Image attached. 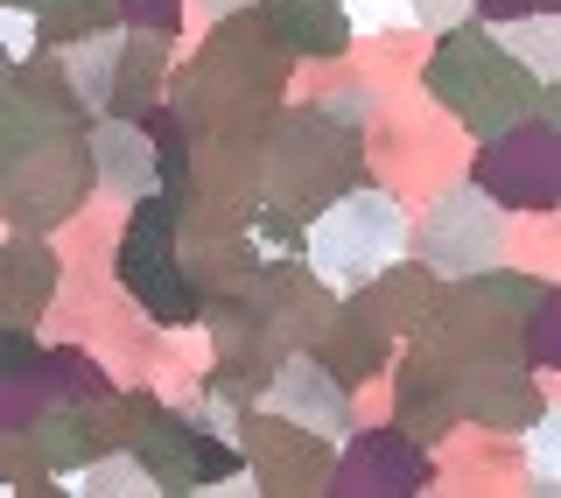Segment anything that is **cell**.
I'll use <instances>...</instances> for the list:
<instances>
[{
  "instance_id": "cell-1",
  "label": "cell",
  "mask_w": 561,
  "mask_h": 498,
  "mask_svg": "<svg viewBox=\"0 0 561 498\" xmlns=\"http://www.w3.org/2000/svg\"><path fill=\"white\" fill-rule=\"evenodd\" d=\"M421 92L443 105L470 140H491V134H505V127H519V120L540 113V78L491 35V22H478V14L428 43Z\"/></svg>"
},
{
  "instance_id": "cell-2",
  "label": "cell",
  "mask_w": 561,
  "mask_h": 498,
  "mask_svg": "<svg viewBox=\"0 0 561 498\" xmlns=\"http://www.w3.org/2000/svg\"><path fill=\"white\" fill-rule=\"evenodd\" d=\"M408 239H414V218H408V197H393L386 183H351L337 190L323 211L302 218V260L330 295H358L365 281H379L393 260H408Z\"/></svg>"
},
{
  "instance_id": "cell-3",
  "label": "cell",
  "mask_w": 561,
  "mask_h": 498,
  "mask_svg": "<svg viewBox=\"0 0 561 498\" xmlns=\"http://www.w3.org/2000/svg\"><path fill=\"white\" fill-rule=\"evenodd\" d=\"M351 183H365V134L358 127H337V120L309 113V105L267 113V127H260V204H280L295 218H309V211H323Z\"/></svg>"
},
{
  "instance_id": "cell-4",
  "label": "cell",
  "mask_w": 561,
  "mask_h": 498,
  "mask_svg": "<svg viewBox=\"0 0 561 498\" xmlns=\"http://www.w3.org/2000/svg\"><path fill=\"white\" fill-rule=\"evenodd\" d=\"M105 274L154 330H175V324L204 316L197 281L183 267V197L175 190H148V197L127 204V225H119V246H113Z\"/></svg>"
},
{
  "instance_id": "cell-5",
  "label": "cell",
  "mask_w": 561,
  "mask_h": 498,
  "mask_svg": "<svg viewBox=\"0 0 561 498\" xmlns=\"http://www.w3.org/2000/svg\"><path fill=\"white\" fill-rule=\"evenodd\" d=\"M365 140H373V148H365V176L386 183L393 197H435L443 183L470 176V162H463L470 134L456 127V120L421 92V84L386 92L379 113L365 120Z\"/></svg>"
},
{
  "instance_id": "cell-6",
  "label": "cell",
  "mask_w": 561,
  "mask_h": 498,
  "mask_svg": "<svg viewBox=\"0 0 561 498\" xmlns=\"http://www.w3.org/2000/svg\"><path fill=\"white\" fill-rule=\"evenodd\" d=\"M408 253L443 281H463V274H484V267L505 260V204L491 197L484 183L456 176L435 197H421V218H414V239Z\"/></svg>"
},
{
  "instance_id": "cell-7",
  "label": "cell",
  "mask_w": 561,
  "mask_h": 498,
  "mask_svg": "<svg viewBox=\"0 0 561 498\" xmlns=\"http://www.w3.org/2000/svg\"><path fill=\"white\" fill-rule=\"evenodd\" d=\"M92 197V162H84V127L35 140L28 155H14L0 169V218L14 233H57V225Z\"/></svg>"
},
{
  "instance_id": "cell-8",
  "label": "cell",
  "mask_w": 561,
  "mask_h": 498,
  "mask_svg": "<svg viewBox=\"0 0 561 498\" xmlns=\"http://www.w3.org/2000/svg\"><path fill=\"white\" fill-rule=\"evenodd\" d=\"M470 183H484L505 211H540L561 204V127L548 120H519V127L491 134L478 155H470Z\"/></svg>"
},
{
  "instance_id": "cell-9",
  "label": "cell",
  "mask_w": 561,
  "mask_h": 498,
  "mask_svg": "<svg viewBox=\"0 0 561 498\" xmlns=\"http://www.w3.org/2000/svg\"><path fill=\"white\" fill-rule=\"evenodd\" d=\"M435 485V464L414 435H400L393 421H358L344 442H337V471H330V491H351V498H408V491H428Z\"/></svg>"
},
{
  "instance_id": "cell-10",
  "label": "cell",
  "mask_w": 561,
  "mask_h": 498,
  "mask_svg": "<svg viewBox=\"0 0 561 498\" xmlns=\"http://www.w3.org/2000/svg\"><path fill=\"white\" fill-rule=\"evenodd\" d=\"M253 415L295 421V429H309V435H323V442H344L351 429H358V421H351V386L316 359V351H280L274 372L260 380Z\"/></svg>"
},
{
  "instance_id": "cell-11",
  "label": "cell",
  "mask_w": 561,
  "mask_h": 498,
  "mask_svg": "<svg viewBox=\"0 0 561 498\" xmlns=\"http://www.w3.org/2000/svg\"><path fill=\"white\" fill-rule=\"evenodd\" d=\"M337 442L295 429V421L253 415L245 421V471L260 477V491H330V471H337Z\"/></svg>"
},
{
  "instance_id": "cell-12",
  "label": "cell",
  "mask_w": 561,
  "mask_h": 498,
  "mask_svg": "<svg viewBox=\"0 0 561 498\" xmlns=\"http://www.w3.org/2000/svg\"><path fill=\"white\" fill-rule=\"evenodd\" d=\"M84 162H92V190H105V197H119V204L162 190V176H154V140H148L140 120L92 113L84 120Z\"/></svg>"
},
{
  "instance_id": "cell-13",
  "label": "cell",
  "mask_w": 561,
  "mask_h": 498,
  "mask_svg": "<svg viewBox=\"0 0 561 498\" xmlns=\"http://www.w3.org/2000/svg\"><path fill=\"white\" fill-rule=\"evenodd\" d=\"M119 29H127V22H119ZM175 57H183V35L127 29V35H119V70H113V99H105V113H119V120H148L154 105L169 99Z\"/></svg>"
},
{
  "instance_id": "cell-14",
  "label": "cell",
  "mask_w": 561,
  "mask_h": 498,
  "mask_svg": "<svg viewBox=\"0 0 561 498\" xmlns=\"http://www.w3.org/2000/svg\"><path fill=\"white\" fill-rule=\"evenodd\" d=\"M443 288H449V281L428 274L421 260H393L379 281H365V288H358V302L400 337V344H414V337H428L435 316H443Z\"/></svg>"
},
{
  "instance_id": "cell-15",
  "label": "cell",
  "mask_w": 561,
  "mask_h": 498,
  "mask_svg": "<svg viewBox=\"0 0 561 498\" xmlns=\"http://www.w3.org/2000/svg\"><path fill=\"white\" fill-rule=\"evenodd\" d=\"M64 288V253L49 233H0V295L14 302V309L28 316V324H43V309L57 302Z\"/></svg>"
},
{
  "instance_id": "cell-16",
  "label": "cell",
  "mask_w": 561,
  "mask_h": 498,
  "mask_svg": "<svg viewBox=\"0 0 561 498\" xmlns=\"http://www.w3.org/2000/svg\"><path fill=\"white\" fill-rule=\"evenodd\" d=\"M260 14H267L274 43L288 49L295 64H309V57H344V49L358 43L344 0H260Z\"/></svg>"
},
{
  "instance_id": "cell-17",
  "label": "cell",
  "mask_w": 561,
  "mask_h": 498,
  "mask_svg": "<svg viewBox=\"0 0 561 498\" xmlns=\"http://www.w3.org/2000/svg\"><path fill=\"white\" fill-rule=\"evenodd\" d=\"M119 35L127 29H84V35H70V43H49V64H57V78H64V92L84 105V120L105 113V99H113V70H119Z\"/></svg>"
},
{
  "instance_id": "cell-18",
  "label": "cell",
  "mask_w": 561,
  "mask_h": 498,
  "mask_svg": "<svg viewBox=\"0 0 561 498\" xmlns=\"http://www.w3.org/2000/svg\"><path fill=\"white\" fill-rule=\"evenodd\" d=\"M28 442H35V464L43 471H78V464H92V456L105 450L99 429H92V407L84 400H49L43 415L28 421Z\"/></svg>"
},
{
  "instance_id": "cell-19",
  "label": "cell",
  "mask_w": 561,
  "mask_h": 498,
  "mask_svg": "<svg viewBox=\"0 0 561 498\" xmlns=\"http://www.w3.org/2000/svg\"><path fill=\"white\" fill-rule=\"evenodd\" d=\"M64 491H70V498H154L162 485H154V471L140 464L127 442H119V450H99L92 464L64 471Z\"/></svg>"
},
{
  "instance_id": "cell-20",
  "label": "cell",
  "mask_w": 561,
  "mask_h": 498,
  "mask_svg": "<svg viewBox=\"0 0 561 498\" xmlns=\"http://www.w3.org/2000/svg\"><path fill=\"white\" fill-rule=\"evenodd\" d=\"M505 260L540 281H561V204L505 211Z\"/></svg>"
},
{
  "instance_id": "cell-21",
  "label": "cell",
  "mask_w": 561,
  "mask_h": 498,
  "mask_svg": "<svg viewBox=\"0 0 561 498\" xmlns=\"http://www.w3.org/2000/svg\"><path fill=\"white\" fill-rule=\"evenodd\" d=\"M491 35H499L513 57L534 70L540 84L561 78V8H526V14H505V22H491Z\"/></svg>"
},
{
  "instance_id": "cell-22",
  "label": "cell",
  "mask_w": 561,
  "mask_h": 498,
  "mask_svg": "<svg viewBox=\"0 0 561 498\" xmlns=\"http://www.w3.org/2000/svg\"><path fill=\"white\" fill-rule=\"evenodd\" d=\"M140 127H148V140H154V176H162V190H175V197H183L190 176H197V134L183 127V113H175L169 99L154 105Z\"/></svg>"
},
{
  "instance_id": "cell-23",
  "label": "cell",
  "mask_w": 561,
  "mask_h": 498,
  "mask_svg": "<svg viewBox=\"0 0 561 498\" xmlns=\"http://www.w3.org/2000/svg\"><path fill=\"white\" fill-rule=\"evenodd\" d=\"M519 464H526V491H554L561 485V400L540 394L534 421L519 429Z\"/></svg>"
},
{
  "instance_id": "cell-24",
  "label": "cell",
  "mask_w": 561,
  "mask_h": 498,
  "mask_svg": "<svg viewBox=\"0 0 561 498\" xmlns=\"http://www.w3.org/2000/svg\"><path fill=\"white\" fill-rule=\"evenodd\" d=\"M519 359L534 372H561V281H548L540 288V302L526 309L519 324Z\"/></svg>"
},
{
  "instance_id": "cell-25",
  "label": "cell",
  "mask_w": 561,
  "mask_h": 498,
  "mask_svg": "<svg viewBox=\"0 0 561 498\" xmlns=\"http://www.w3.org/2000/svg\"><path fill=\"white\" fill-rule=\"evenodd\" d=\"M35 22H43V49H49V43H70L84 29H113L119 0H35Z\"/></svg>"
},
{
  "instance_id": "cell-26",
  "label": "cell",
  "mask_w": 561,
  "mask_h": 498,
  "mask_svg": "<svg viewBox=\"0 0 561 498\" xmlns=\"http://www.w3.org/2000/svg\"><path fill=\"white\" fill-rule=\"evenodd\" d=\"M351 29L358 35H386V29H421L414 22V0H344Z\"/></svg>"
},
{
  "instance_id": "cell-27",
  "label": "cell",
  "mask_w": 561,
  "mask_h": 498,
  "mask_svg": "<svg viewBox=\"0 0 561 498\" xmlns=\"http://www.w3.org/2000/svg\"><path fill=\"white\" fill-rule=\"evenodd\" d=\"M0 49H8L14 64H28L35 49H43V22H35V8H14V0H0Z\"/></svg>"
},
{
  "instance_id": "cell-28",
  "label": "cell",
  "mask_w": 561,
  "mask_h": 498,
  "mask_svg": "<svg viewBox=\"0 0 561 498\" xmlns=\"http://www.w3.org/2000/svg\"><path fill=\"white\" fill-rule=\"evenodd\" d=\"M119 22H127V29L183 35V0H119Z\"/></svg>"
},
{
  "instance_id": "cell-29",
  "label": "cell",
  "mask_w": 561,
  "mask_h": 498,
  "mask_svg": "<svg viewBox=\"0 0 561 498\" xmlns=\"http://www.w3.org/2000/svg\"><path fill=\"white\" fill-rule=\"evenodd\" d=\"M28 365H43L35 330L28 324H0V380H8V372H28Z\"/></svg>"
},
{
  "instance_id": "cell-30",
  "label": "cell",
  "mask_w": 561,
  "mask_h": 498,
  "mask_svg": "<svg viewBox=\"0 0 561 498\" xmlns=\"http://www.w3.org/2000/svg\"><path fill=\"white\" fill-rule=\"evenodd\" d=\"M232 8H253V0H183V35H190V29L204 35L210 22H225Z\"/></svg>"
},
{
  "instance_id": "cell-31",
  "label": "cell",
  "mask_w": 561,
  "mask_h": 498,
  "mask_svg": "<svg viewBox=\"0 0 561 498\" xmlns=\"http://www.w3.org/2000/svg\"><path fill=\"white\" fill-rule=\"evenodd\" d=\"M540 120H548V127H561V78L540 84Z\"/></svg>"
},
{
  "instance_id": "cell-32",
  "label": "cell",
  "mask_w": 561,
  "mask_h": 498,
  "mask_svg": "<svg viewBox=\"0 0 561 498\" xmlns=\"http://www.w3.org/2000/svg\"><path fill=\"white\" fill-rule=\"evenodd\" d=\"M0 324H28V316H22V309H14V302H8V295H0Z\"/></svg>"
},
{
  "instance_id": "cell-33",
  "label": "cell",
  "mask_w": 561,
  "mask_h": 498,
  "mask_svg": "<svg viewBox=\"0 0 561 498\" xmlns=\"http://www.w3.org/2000/svg\"><path fill=\"white\" fill-rule=\"evenodd\" d=\"M8 70H14V57H8V49H0V78H8Z\"/></svg>"
},
{
  "instance_id": "cell-34",
  "label": "cell",
  "mask_w": 561,
  "mask_h": 498,
  "mask_svg": "<svg viewBox=\"0 0 561 498\" xmlns=\"http://www.w3.org/2000/svg\"><path fill=\"white\" fill-rule=\"evenodd\" d=\"M14 8H35V0H14Z\"/></svg>"
}]
</instances>
